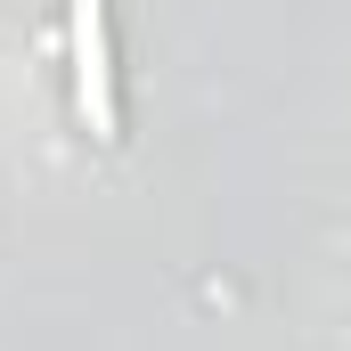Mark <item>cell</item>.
Listing matches in <instances>:
<instances>
[{
  "mask_svg": "<svg viewBox=\"0 0 351 351\" xmlns=\"http://www.w3.org/2000/svg\"><path fill=\"white\" fill-rule=\"evenodd\" d=\"M106 58H98V0H82V106H90V123L106 131L114 123V106H106V74H98Z\"/></svg>",
  "mask_w": 351,
  "mask_h": 351,
  "instance_id": "obj_1",
  "label": "cell"
}]
</instances>
